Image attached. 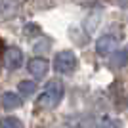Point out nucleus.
I'll list each match as a JSON object with an SVG mask.
<instances>
[{
    "mask_svg": "<svg viewBox=\"0 0 128 128\" xmlns=\"http://www.w3.org/2000/svg\"><path fill=\"white\" fill-rule=\"evenodd\" d=\"M19 10V0H0V21L14 17Z\"/></svg>",
    "mask_w": 128,
    "mask_h": 128,
    "instance_id": "obj_6",
    "label": "nucleus"
},
{
    "mask_svg": "<svg viewBox=\"0 0 128 128\" xmlns=\"http://www.w3.org/2000/svg\"><path fill=\"white\" fill-rule=\"evenodd\" d=\"M4 61H6V67H8L10 71L19 69V67H21V63H23V52H21L19 48H10V50H6Z\"/></svg>",
    "mask_w": 128,
    "mask_h": 128,
    "instance_id": "obj_5",
    "label": "nucleus"
},
{
    "mask_svg": "<svg viewBox=\"0 0 128 128\" xmlns=\"http://www.w3.org/2000/svg\"><path fill=\"white\" fill-rule=\"evenodd\" d=\"M2 105H4V109H8V111L17 109V107L21 105V98L17 96V94H14V92H6L4 96H2Z\"/></svg>",
    "mask_w": 128,
    "mask_h": 128,
    "instance_id": "obj_7",
    "label": "nucleus"
},
{
    "mask_svg": "<svg viewBox=\"0 0 128 128\" xmlns=\"http://www.w3.org/2000/svg\"><path fill=\"white\" fill-rule=\"evenodd\" d=\"M76 67V58L73 52H59L56 58H54V69L61 73V75H67Z\"/></svg>",
    "mask_w": 128,
    "mask_h": 128,
    "instance_id": "obj_2",
    "label": "nucleus"
},
{
    "mask_svg": "<svg viewBox=\"0 0 128 128\" xmlns=\"http://www.w3.org/2000/svg\"><path fill=\"white\" fill-rule=\"evenodd\" d=\"M61 98H63V84H61V80L54 78L44 86L42 94L38 98V107H42V109H52V107H56L59 102H61Z\"/></svg>",
    "mask_w": 128,
    "mask_h": 128,
    "instance_id": "obj_1",
    "label": "nucleus"
},
{
    "mask_svg": "<svg viewBox=\"0 0 128 128\" xmlns=\"http://www.w3.org/2000/svg\"><path fill=\"white\" fill-rule=\"evenodd\" d=\"M34 92H36V82H32V80H21V82H19V94H21V96L29 98V96H32Z\"/></svg>",
    "mask_w": 128,
    "mask_h": 128,
    "instance_id": "obj_8",
    "label": "nucleus"
},
{
    "mask_svg": "<svg viewBox=\"0 0 128 128\" xmlns=\"http://www.w3.org/2000/svg\"><path fill=\"white\" fill-rule=\"evenodd\" d=\"M111 63H113V67H124V65L128 63V48L118 50V52L113 56Z\"/></svg>",
    "mask_w": 128,
    "mask_h": 128,
    "instance_id": "obj_9",
    "label": "nucleus"
},
{
    "mask_svg": "<svg viewBox=\"0 0 128 128\" xmlns=\"http://www.w3.org/2000/svg\"><path fill=\"white\" fill-rule=\"evenodd\" d=\"M27 69H29V73H31L34 78H44L46 73H48V69H50V63L44 58H32L31 61L27 63Z\"/></svg>",
    "mask_w": 128,
    "mask_h": 128,
    "instance_id": "obj_4",
    "label": "nucleus"
},
{
    "mask_svg": "<svg viewBox=\"0 0 128 128\" xmlns=\"http://www.w3.org/2000/svg\"><path fill=\"white\" fill-rule=\"evenodd\" d=\"M2 50H4V44H2V40H0V52H2Z\"/></svg>",
    "mask_w": 128,
    "mask_h": 128,
    "instance_id": "obj_11",
    "label": "nucleus"
},
{
    "mask_svg": "<svg viewBox=\"0 0 128 128\" xmlns=\"http://www.w3.org/2000/svg\"><path fill=\"white\" fill-rule=\"evenodd\" d=\"M117 44H118V36L107 32V34L100 36V40H98V44H96V50H98L100 56H109L111 52H115Z\"/></svg>",
    "mask_w": 128,
    "mask_h": 128,
    "instance_id": "obj_3",
    "label": "nucleus"
},
{
    "mask_svg": "<svg viewBox=\"0 0 128 128\" xmlns=\"http://www.w3.org/2000/svg\"><path fill=\"white\" fill-rule=\"evenodd\" d=\"M0 128H23V122L16 117H4L0 118Z\"/></svg>",
    "mask_w": 128,
    "mask_h": 128,
    "instance_id": "obj_10",
    "label": "nucleus"
}]
</instances>
